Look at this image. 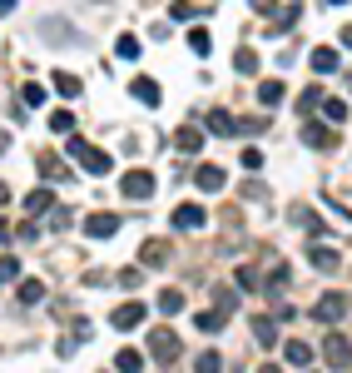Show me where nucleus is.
I'll list each match as a JSON object with an SVG mask.
<instances>
[{
  "label": "nucleus",
  "mask_w": 352,
  "mask_h": 373,
  "mask_svg": "<svg viewBox=\"0 0 352 373\" xmlns=\"http://www.w3.org/2000/svg\"><path fill=\"white\" fill-rule=\"evenodd\" d=\"M65 154L75 159V165H80L85 175H99V179H104V175L114 170V159H109V154H104L99 144H90V140H80V135H70V144H65Z\"/></svg>",
  "instance_id": "nucleus-1"
},
{
  "label": "nucleus",
  "mask_w": 352,
  "mask_h": 373,
  "mask_svg": "<svg viewBox=\"0 0 352 373\" xmlns=\"http://www.w3.org/2000/svg\"><path fill=\"white\" fill-rule=\"evenodd\" d=\"M149 353H154L159 363H179L184 344H179V334H174V329H149Z\"/></svg>",
  "instance_id": "nucleus-2"
},
{
  "label": "nucleus",
  "mask_w": 352,
  "mask_h": 373,
  "mask_svg": "<svg viewBox=\"0 0 352 373\" xmlns=\"http://www.w3.org/2000/svg\"><path fill=\"white\" fill-rule=\"evenodd\" d=\"M144 318H149V304H144V299H129V304H120V308L109 313V329L129 334V329H139V324H144Z\"/></svg>",
  "instance_id": "nucleus-3"
},
{
  "label": "nucleus",
  "mask_w": 352,
  "mask_h": 373,
  "mask_svg": "<svg viewBox=\"0 0 352 373\" xmlns=\"http://www.w3.org/2000/svg\"><path fill=\"white\" fill-rule=\"evenodd\" d=\"M347 308H352V299H347V294H337V289H328V294L313 304V313L323 318V324H342V318H347Z\"/></svg>",
  "instance_id": "nucleus-4"
},
{
  "label": "nucleus",
  "mask_w": 352,
  "mask_h": 373,
  "mask_svg": "<svg viewBox=\"0 0 352 373\" xmlns=\"http://www.w3.org/2000/svg\"><path fill=\"white\" fill-rule=\"evenodd\" d=\"M323 358H328V368H332V373H347V368H352V339H342V334H328V344H323Z\"/></svg>",
  "instance_id": "nucleus-5"
},
{
  "label": "nucleus",
  "mask_w": 352,
  "mask_h": 373,
  "mask_svg": "<svg viewBox=\"0 0 352 373\" xmlns=\"http://www.w3.org/2000/svg\"><path fill=\"white\" fill-rule=\"evenodd\" d=\"M308 264L318 274H337L342 269V249H332V244H308Z\"/></svg>",
  "instance_id": "nucleus-6"
},
{
  "label": "nucleus",
  "mask_w": 352,
  "mask_h": 373,
  "mask_svg": "<svg viewBox=\"0 0 352 373\" xmlns=\"http://www.w3.org/2000/svg\"><path fill=\"white\" fill-rule=\"evenodd\" d=\"M120 189H125V199H149V194H154V175H149V170H129V175L120 179Z\"/></svg>",
  "instance_id": "nucleus-7"
},
{
  "label": "nucleus",
  "mask_w": 352,
  "mask_h": 373,
  "mask_svg": "<svg viewBox=\"0 0 352 373\" xmlns=\"http://www.w3.org/2000/svg\"><path fill=\"white\" fill-rule=\"evenodd\" d=\"M209 215H204V204H179L174 209V229H204Z\"/></svg>",
  "instance_id": "nucleus-8"
},
{
  "label": "nucleus",
  "mask_w": 352,
  "mask_h": 373,
  "mask_svg": "<svg viewBox=\"0 0 352 373\" xmlns=\"http://www.w3.org/2000/svg\"><path fill=\"white\" fill-rule=\"evenodd\" d=\"M303 144L308 149H332L337 144V130L332 125H303Z\"/></svg>",
  "instance_id": "nucleus-9"
},
{
  "label": "nucleus",
  "mask_w": 352,
  "mask_h": 373,
  "mask_svg": "<svg viewBox=\"0 0 352 373\" xmlns=\"http://www.w3.org/2000/svg\"><path fill=\"white\" fill-rule=\"evenodd\" d=\"M194 184H199L204 194H218V189L228 184V175H223L218 165H199V170H194Z\"/></svg>",
  "instance_id": "nucleus-10"
},
{
  "label": "nucleus",
  "mask_w": 352,
  "mask_h": 373,
  "mask_svg": "<svg viewBox=\"0 0 352 373\" xmlns=\"http://www.w3.org/2000/svg\"><path fill=\"white\" fill-rule=\"evenodd\" d=\"M114 229H120V215H99V209H94V215L85 219V234L90 239H109Z\"/></svg>",
  "instance_id": "nucleus-11"
},
{
  "label": "nucleus",
  "mask_w": 352,
  "mask_h": 373,
  "mask_svg": "<svg viewBox=\"0 0 352 373\" xmlns=\"http://www.w3.org/2000/svg\"><path fill=\"white\" fill-rule=\"evenodd\" d=\"M139 264L164 269V264H169V244H164V239H144V244H139Z\"/></svg>",
  "instance_id": "nucleus-12"
},
{
  "label": "nucleus",
  "mask_w": 352,
  "mask_h": 373,
  "mask_svg": "<svg viewBox=\"0 0 352 373\" xmlns=\"http://www.w3.org/2000/svg\"><path fill=\"white\" fill-rule=\"evenodd\" d=\"M129 90H134V100H139V104H149V110L164 100V95H159V80H149V75H134V80H129Z\"/></svg>",
  "instance_id": "nucleus-13"
},
{
  "label": "nucleus",
  "mask_w": 352,
  "mask_h": 373,
  "mask_svg": "<svg viewBox=\"0 0 352 373\" xmlns=\"http://www.w3.org/2000/svg\"><path fill=\"white\" fill-rule=\"evenodd\" d=\"M174 149H179V154H199V149H204V130L184 125L179 135H174Z\"/></svg>",
  "instance_id": "nucleus-14"
},
{
  "label": "nucleus",
  "mask_w": 352,
  "mask_h": 373,
  "mask_svg": "<svg viewBox=\"0 0 352 373\" xmlns=\"http://www.w3.org/2000/svg\"><path fill=\"white\" fill-rule=\"evenodd\" d=\"M40 35H45V40H75V25H70V20L45 15V20H40Z\"/></svg>",
  "instance_id": "nucleus-15"
},
{
  "label": "nucleus",
  "mask_w": 352,
  "mask_h": 373,
  "mask_svg": "<svg viewBox=\"0 0 352 373\" xmlns=\"http://www.w3.org/2000/svg\"><path fill=\"white\" fill-rule=\"evenodd\" d=\"M288 279H293V269H288V264H273V269H268V279H263V294H283L288 289Z\"/></svg>",
  "instance_id": "nucleus-16"
},
{
  "label": "nucleus",
  "mask_w": 352,
  "mask_h": 373,
  "mask_svg": "<svg viewBox=\"0 0 352 373\" xmlns=\"http://www.w3.org/2000/svg\"><path fill=\"white\" fill-rule=\"evenodd\" d=\"M283 358L298 363V368H308V363H313V348H308L303 339H288V344H283Z\"/></svg>",
  "instance_id": "nucleus-17"
},
{
  "label": "nucleus",
  "mask_w": 352,
  "mask_h": 373,
  "mask_svg": "<svg viewBox=\"0 0 352 373\" xmlns=\"http://www.w3.org/2000/svg\"><path fill=\"white\" fill-rule=\"evenodd\" d=\"M50 204H55V194H50V189H30V194L20 199V209H25V215H45Z\"/></svg>",
  "instance_id": "nucleus-18"
},
{
  "label": "nucleus",
  "mask_w": 352,
  "mask_h": 373,
  "mask_svg": "<svg viewBox=\"0 0 352 373\" xmlns=\"http://www.w3.org/2000/svg\"><path fill=\"white\" fill-rule=\"evenodd\" d=\"M313 70H318V75H332V70H337V50H332V45H318V50H313Z\"/></svg>",
  "instance_id": "nucleus-19"
},
{
  "label": "nucleus",
  "mask_w": 352,
  "mask_h": 373,
  "mask_svg": "<svg viewBox=\"0 0 352 373\" xmlns=\"http://www.w3.org/2000/svg\"><path fill=\"white\" fill-rule=\"evenodd\" d=\"M50 85H55V90H60L65 100H75V95L85 90V85H80V75H70V70H55V80H50Z\"/></svg>",
  "instance_id": "nucleus-20"
},
{
  "label": "nucleus",
  "mask_w": 352,
  "mask_h": 373,
  "mask_svg": "<svg viewBox=\"0 0 352 373\" xmlns=\"http://www.w3.org/2000/svg\"><path fill=\"white\" fill-rule=\"evenodd\" d=\"M253 339H258V348H273L278 344V324L273 318H253Z\"/></svg>",
  "instance_id": "nucleus-21"
},
{
  "label": "nucleus",
  "mask_w": 352,
  "mask_h": 373,
  "mask_svg": "<svg viewBox=\"0 0 352 373\" xmlns=\"http://www.w3.org/2000/svg\"><path fill=\"white\" fill-rule=\"evenodd\" d=\"M233 308H239V294H233V289H223V284H213V313H233Z\"/></svg>",
  "instance_id": "nucleus-22"
},
{
  "label": "nucleus",
  "mask_w": 352,
  "mask_h": 373,
  "mask_svg": "<svg viewBox=\"0 0 352 373\" xmlns=\"http://www.w3.org/2000/svg\"><path fill=\"white\" fill-rule=\"evenodd\" d=\"M293 224H303L313 239H323V224H318V215H313V209L308 204H298V209H293Z\"/></svg>",
  "instance_id": "nucleus-23"
},
{
  "label": "nucleus",
  "mask_w": 352,
  "mask_h": 373,
  "mask_svg": "<svg viewBox=\"0 0 352 373\" xmlns=\"http://www.w3.org/2000/svg\"><path fill=\"white\" fill-rule=\"evenodd\" d=\"M278 100H283V80H263V85H258V104H263V110H273Z\"/></svg>",
  "instance_id": "nucleus-24"
},
{
  "label": "nucleus",
  "mask_w": 352,
  "mask_h": 373,
  "mask_svg": "<svg viewBox=\"0 0 352 373\" xmlns=\"http://www.w3.org/2000/svg\"><path fill=\"white\" fill-rule=\"evenodd\" d=\"M114 368H120V373H139V368H144V353H139V348H120Z\"/></svg>",
  "instance_id": "nucleus-25"
},
{
  "label": "nucleus",
  "mask_w": 352,
  "mask_h": 373,
  "mask_svg": "<svg viewBox=\"0 0 352 373\" xmlns=\"http://www.w3.org/2000/svg\"><path fill=\"white\" fill-rule=\"evenodd\" d=\"M75 125H80V120H75L70 110H55V115H50V130H55V135H75Z\"/></svg>",
  "instance_id": "nucleus-26"
},
{
  "label": "nucleus",
  "mask_w": 352,
  "mask_h": 373,
  "mask_svg": "<svg viewBox=\"0 0 352 373\" xmlns=\"http://www.w3.org/2000/svg\"><path fill=\"white\" fill-rule=\"evenodd\" d=\"M159 308L164 313H184V289H164L159 294Z\"/></svg>",
  "instance_id": "nucleus-27"
},
{
  "label": "nucleus",
  "mask_w": 352,
  "mask_h": 373,
  "mask_svg": "<svg viewBox=\"0 0 352 373\" xmlns=\"http://www.w3.org/2000/svg\"><path fill=\"white\" fill-rule=\"evenodd\" d=\"M268 130V120L263 115H248V120H233V135H263Z\"/></svg>",
  "instance_id": "nucleus-28"
},
{
  "label": "nucleus",
  "mask_w": 352,
  "mask_h": 373,
  "mask_svg": "<svg viewBox=\"0 0 352 373\" xmlns=\"http://www.w3.org/2000/svg\"><path fill=\"white\" fill-rule=\"evenodd\" d=\"M209 130L213 135H233V115L228 110H209Z\"/></svg>",
  "instance_id": "nucleus-29"
},
{
  "label": "nucleus",
  "mask_w": 352,
  "mask_h": 373,
  "mask_svg": "<svg viewBox=\"0 0 352 373\" xmlns=\"http://www.w3.org/2000/svg\"><path fill=\"white\" fill-rule=\"evenodd\" d=\"M45 299V284L40 279H20V304H40Z\"/></svg>",
  "instance_id": "nucleus-30"
},
{
  "label": "nucleus",
  "mask_w": 352,
  "mask_h": 373,
  "mask_svg": "<svg viewBox=\"0 0 352 373\" xmlns=\"http://www.w3.org/2000/svg\"><path fill=\"white\" fill-rule=\"evenodd\" d=\"M194 373H223V358L209 348V353H199V358H194Z\"/></svg>",
  "instance_id": "nucleus-31"
},
{
  "label": "nucleus",
  "mask_w": 352,
  "mask_h": 373,
  "mask_svg": "<svg viewBox=\"0 0 352 373\" xmlns=\"http://www.w3.org/2000/svg\"><path fill=\"white\" fill-rule=\"evenodd\" d=\"M233 70H239V75H253V70H258V55H253L248 45L239 50V55H233Z\"/></svg>",
  "instance_id": "nucleus-32"
},
{
  "label": "nucleus",
  "mask_w": 352,
  "mask_h": 373,
  "mask_svg": "<svg viewBox=\"0 0 352 373\" xmlns=\"http://www.w3.org/2000/svg\"><path fill=\"white\" fill-rule=\"evenodd\" d=\"M204 11H209V6H189V0H179V6H169V15H174V20H199Z\"/></svg>",
  "instance_id": "nucleus-33"
},
{
  "label": "nucleus",
  "mask_w": 352,
  "mask_h": 373,
  "mask_svg": "<svg viewBox=\"0 0 352 373\" xmlns=\"http://www.w3.org/2000/svg\"><path fill=\"white\" fill-rule=\"evenodd\" d=\"M323 115H328L332 125H342V120H347V100H337V95H332V100H323Z\"/></svg>",
  "instance_id": "nucleus-34"
},
{
  "label": "nucleus",
  "mask_w": 352,
  "mask_h": 373,
  "mask_svg": "<svg viewBox=\"0 0 352 373\" xmlns=\"http://www.w3.org/2000/svg\"><path fill=\"white\" fill-rule=\"evenodd\" d=\"M189 50H194V55H209V50H213V40H209V30H189Z\"/></svg>",
  "instance_id": "nucleus-35"
},
{
  "label": "nucleus",
  "mask_w": 352,
  "mask_h": 373,
  "mask_svg": "<svg viewBox=\"0 0 352 373\" xmlns=\"http://www.w3.org/2000/svg\"><path fill=\"white\" fill-rule=\"evenodd\" d=\"M194 324H199V334H218V329H223V313H213V308H209V313H199V318H194Z\"/></svg>",
  "instance_id": "nucleus-36"
},
{
  "label": "nucleus",
  "mask_w": 352,
  "mask_h": 373,
  "mask_svg": "<svg viewBox=\"0 0 352 373\" xmlns=\"http://www.w3.org/2000/svg\"><path fill=\"white\" fill-rule=\"evenodd\" d=\"M10 279H20V259H0V284H10Z\"/></svg>",
  "instance_id": "nucleus-37"
},
{
  "label": "nucleus",
  "mask_w": 352,
  "mask_h": 373,
  "mask_svg": "<svg viewBox=\"0 0 352 373\" xmlns=\"http://www.w3.org/2000/svg\"><path fill=\"white\" fill-rule=\"evenodd\" d=\"M239 289H263V279H258L253 264H244V269H239Z\"/></svg>",
  "instance_id": "nucleus-38"
},
{
  "label": "nucleus",
  "mask_w": 352,
  "mask_h": 373,
  "mask_svg": "<svg viewBox=\"0 0 352 373\" xmlns=\"http://www.w3.org/2000/svg\"><path fill=\"white\" fill-rule=\"evenodd\" d=\"M20 104H45V85H25L20 90Z\"/></svg>",
  "instance_id": "nucleus-39"
},
{
  "label": "nucleus",
  "mask_w": 352,
  "mask_h": 373,
  "mask_svg": "<svg viewBox=\"0 0 352 373\" xmlns=\"http://www.w3.org/2000/svg\"><path fill=\"white\" fill-rule=\"evenodd\" d=\"M120 55H125V60L139 55V35H120Z\"/></svg>",
  "instance_id": "nucleus-40"
},
{
  "label": "nucleus",
  "mask_w": 352,
  "mask_h": 373,
  "mask_svg": "<svg viewBox=\"0 0 352 373\" xmlns=\"http://www.w3.org/2000/svg\"><path fill=\"white\" fill-rule=\"evenodd\" d=\"M40 175L55 179V175H60V159H55V154H40Z\"/></svg>",
  "instance_id": "nucleus-41"
},
{
  "label": "nucleus",
  "mask_w": 352,
  "mask_h": 373,
  "mask_svg": "<svg viewBox=\"0 0 352 373\" xmlns=\"http://www.w3.org/2000/svg\"><path fill=\"white\" fill-rule=\"evenodd\" d=\"M70 224H75L70 209H55V215H50V229H70Z\"/></svg>",
  "instance_id": "nucleus-42"
},
{
  "label": "nucleus",
  "mask_w": 352,
  "mask_h": 373,
  "mask_svg": "<svg viewBox=\"0 0 352 373\" xmlns=\"http://www.w3.org/2000/svg\"><path fill=\"white\" fill-rule=\"evenodd\" d=\"M244 170H253V175L263 170V149H244Z\"/></svg>",
  "instance_id": "nucleus-43"
},
{
  "label": "nucleus",
  "mask_w": 352,
  "mask_h": 373,
  "mask_svg": "<svg viewBox=\"0 0 352 373\" xmlns=\"http://www.w3.org/2000/svg\"><path fill=\"white\" fill-rule=\"evenodd\" d=\"M293 20H298V6H288V11H283V15H278V20H273V30H288V25H293Z\"/></svg>",
  "instance_id": "nucleus-44"
},
{
  "label": "nucleus",
  "mask_w": 352,
  "mask_h": 373,
  "mask_svg": "<svg viewBox=\"0 0 352 373\" xmlns=\"http://www.w3.org/2000/svg\"><path fill=\"white\" fill-rule=\"evenodd\" d=\"M248 6H253L258 15H273V11H278V0H248Z\"/></svg>",
  "instance_id": "nucleus-45"
},
{
  "label": "nucleus",
  "mask_w": 352,
  "mask_h": 373,
  "mask_svg": "<svg viewBox=\"0 0 352 373\" xmlns=\"http://www.w3.org/2000/svg\"><path fill=\"white\" fill-rule=\"evenodd\" d=\"M15 11V0H0V15H10Z\"/></svg>",
  "instance_id": "nucleus-46"
},
{
  "label": "nucleus",
  "mask_w": 352,
  "mask_h": 373,
  "mask_svg": "<svg viewBox=\"0 0 352 373\" xmlns=\"http://www.w3.org/2000/svg\"><path fill=\"white\" fill-rule=\"evenodd\" d=\"M6 199H10V189H6V179H0V204H6Z\"/></svg>",
  "instance_id": "nucleus-47"
},
{
  "label": "nucleus",
  "mask_w": 352,
  "mask_h": 373,
  "mask_svg": "<svg viewBox=\"0 0 352 373\" xmlns=\"http://www.w3.org/2000/svg\"><path fill=\"white\" fill-rule=\"evenodd\" d=\"M0 239H10V224H6V219H0Z\"/></svg>",
  "instance_id": "nucleus-48"
},
{
  "label": "nucleus",
  "mask_w": 352,
  "mask_h": 373,
  "mask_svg": "<svg viewBox=\"0 0 352 373\" xmlns=\"http://www.w3.org/2000/svg\"><path fill=\"white\" fill-rule=\"evenodd\" d=\"M342 45H352V25H347V30H342Z\"/></svg>",
  "instance_id": "nucleus-49"
},
{
  "label": "nucleus",
  "mask_w": 352,
  "mask_h": 373,
  "mask_svg": "<svg viewBox=\"0 0 352 373\" xmlns=\"http://www.w3.org/2000/svg\"><path fill=\"white\" fill-rule=\"evenodd\" d=\"M258 373H283V368H273V363H263V368H258Z\"/></svg>",
  "instance_id": "nucleus-50"
},
{
  "label": "nucleus",
  "mask_w": 352,
  "mask_h": 373,
  "mask_svg": "<svg viewBox=\"0 0 352 373\" xmlns=\"http://www.w3.org/2000/svg\"><path fill=\"white\" fill-rule=\"evenodd\" d=\"M6 144H10V140H6V130H0V149H6Z\"/></svg>",
  "instance_id": "nucleus-51"
},
{
  "label": "nucleus",
  "mask_w": 352,
  "mask_h": 373,
  "mask_svg": "<svg viewBox=\"0 0 352 373\" xmlns=\"http://www.w3.org/2000/svg\"><path fill=\"white\" fill-rule=\"evenodd\" d=\"M328 6H342V0H328Z\"/></svg>",
  "instance_id": "nucleus-52"
}]
</instances>
